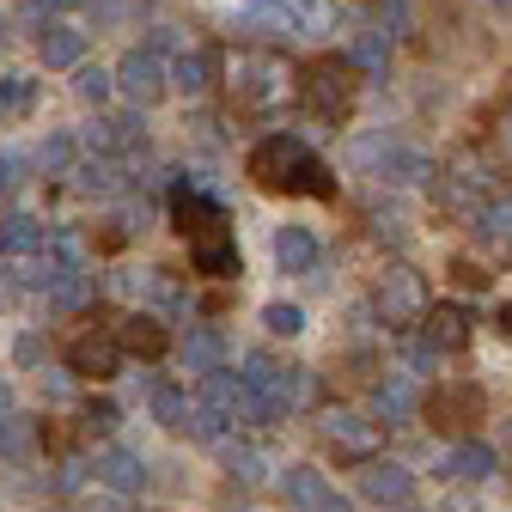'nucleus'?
I'll list each match as a JSON object with an SVG mask.
<instances>
[{"instance_id":"17","label":"nucleus","mask_w":512,"mask_h":512,"mask_svg":"<svg viewBox=\"0 0 512 512\" xmlns=\"http://www.w3.org/2000/svg\"><path fill=\"white\" fill-rule=\"evenodd\" d=\"M226 476L238 488H263L275 476V458L263 452V445H226Z\"/></svg>"},{"instance_id":"21","label":"nucleus","mask_w":512,"mask_h":512,"mask_svg":"<svg viewBox=\"0 0 512 512\" xmlns=\"http://www.w3.org/2000/svg\"><path fill=\"white\" fill-rule=\"evenodd\" d=\"M372 409H378V421H384V427L409 421V415H415V391H409V378H384L378 391H372Z\"/></svg>"},{"instance_id":"13","label":"nucleus","mask_w":512,"mask_h":512,"mask_svg":"<svg viewBox=\"0 0 512 512\" xmlns=\"http://www.w3.org/2000/svg\"><path fill=\"white\" fill-rule=\"evenodd\" d=\"M421 330H427V342H433L439 354H464V348H470V311H464V305H433V311L421 317Z\"/></svg>"},{"instance_id":"43","label":"nucleus","mask_w":512,"mask_h":512,"mask_svg":"<svg viewBox=\"0 0 512 512\" xmlns=\"http://www.w3.org/2000/svg\"><path fill=\"white\" fill-rule=\"evenodd\" d=\"M500 330H506V336H512V305H500Z\"/></svg>"},{"instance_id":"39","label":"nucleus","mask_w":512,"mask_h":512,"mask_svg":"<svg viewBox=\"0 0 512 512\" xmlns=\"http://www.w3.org/2000/svg\"><path fill=\"white\" fill-rule=\"evenodd\" d=\"M86 512H128V506H122V494H116V488H110V494H104V500H86Z\"/></svg>"},{"instance_id":"36","label":"nucleus","mask_w":512,"mask_h":512,"mask_svg":"<svg viewBox=\"0 0 512 512\" xmlns=\"http://www.w3.org/2000/svg\"><path fill=\"white\" fill-rule=\"evenodd\" d=\"M68 159H74V141H68V135H55V141L43 147V171H68Z\"/></svg>"},{"instance_id":"40","label":"nucleus","mask_w":512,"mask_h":512,"mask_svg":"<svg viewBox=\"0 0 512 512\" xmlns=\"http://www.w3.org/2000/svg\"><path fill=\"white\" fill-rule=\"evenodd\" d=\"M13 171H19V165H13L7 153H0V196H7V189H13Z\"/></svg>"},{"instance_id":"10","label":"nucleus","mask_w":512,"mask_h":512,"mask_svg":"<svg viewBox=\"0 0 512 512\" xmlns=\"http://www.w3.org/2000/svg\"><path fill=\"white\" fill-rule=\"evenodd\" d=\"M68 366L80 378H116L122 372V336H116V324L110 330H80L68 342Z\"/></svg>"},{"instance_id":"5","label":"nucleus","mask_w":512,"mask_h":512,"mask_svg":"<svg viewBox=\"0 0 512 512\" xmlns=\"http://www.w3.org/2000/svg\"><path fill=\"white\" fill-rule=\"evenodd\" d=\"M427 311H433L427 275H415V269H391V275L378 281V317H384V330H415Z\"/></svg>"},{"instance_id":"14","label":"nucleus","mask_w":512,"mask_h":512,"mask_svg":"<svg viewBox=\"0 0 512 512\" xmlns=\"http://www.w3.org/2000/svg\"><path fill=\"white\" fill-rule=\"evenodd\" d=\"M116 336H122V354H141V360H159L171 348V336H165V324L153 311H128L116 324Z\"/></svg>"},{"instance_id":"37","label":"nucleus","mask_w":512,"mask_h":512,"mask_svg":"<svg viewBox=\"0 0 512 512\" xmlns=\"http://www.w3.org/2000/svg\"><path fill=\"white\" fill-rule=\"evenodd\" d=\"M80 189H98L104 196V189H116V171L110 165H80Z\"/></svg>"},{"instance_id":"27","label":"nucleus","mask_w":512,"mask_h":512,"mask_svg":"<svg viewBox=\"0 0 512 512\" xmlns=\"http://www.w3.org/2000/svg\"><path fill=\"white\" fill-rule=\"evenodd\" d=\"M476 232H482V238H494V244H506V238H512V189H506V196H494V202H482Z\"/></svg>"},{"instance_id":"41","label":"nucleus","mask_w":512,"mask_h":512,"mask_svg":"<svg viewBox=\"0 0 512 512\" xmlns=\"http://www.w3.org/2000/svg\"><path fill=\"white\" fill-rule=\"evenodd\" d=\"M13 409H19V403H13V391L0 384V421H13Z\"/></svg>"},{"instance_id":"4","label":"nucleus","mask_w":512,"mask_h":512,"mask_svg":"<svg viewBox=\"0 0 512 512\" xmlns=\"http://www.w3.org/2000/svg\"><path fill=\"white\" fill-rule=\"evenodd\" d=\"M354 98H360V68H354V55H317L311 68L299 74V104H305L317 122H348V116H354Z\"/></svg>"},{"instance_id":"7","label":"nucleus","mask_w":512,"mask_h":512,"mask_svg":"<svg viewBox=\"0 0 512 512\" xmlns=\"http://www.w3.org/2000/svg\"><path fill=\"white\" fill-rule=\"evenodd\" d=\"M324 439L336 445V458H348V464H372L378 458V445H384V433H378V421L372 415H360V409H324Z\"/></svg>"},{"instance_id":"1","label":"nucleus","mask_w":512,"mask_h":512,"mask_svg":"<svg viewBox=\"0 0 512 512\" xmlns=\"http://www.w3.org/2000/svg\"><path fill=\"white\" fill-rule=\"evenodd\" d=\"M220 86H226L232 116H275L287 98H299V68L281 49L244 43V49L220 55Z\"/></svg>"},{"instance_id":"42","label":"nucleus","mask_w":512,"mask_h":512,"mask_svg":"<svg viewBox=\"0 0 512 512\" xmlns=\"http://www.w3.org/2000/svg\"><path fill=\"white\" fill-rule=\"evenodd\" d=\"M317 512H354V506H348L342 494H330V506H317Z\"/></svg>"},{"instance_id":"33","label":"nucleus","mask_w":512,"mask_h":512,"mask_svg":"<svg viewBox=\"0 0 512 512\" xmlns=\"http://www.w3.org/2000/svg\"><path fill=\"white\" fill-rule=\"evenodd\" d=\"M110 86H116V74H104V68H80V74H74V92H80V98H92V104H98V98H110Z\"/></svg>"},{"instance_id":"20","label":"nucleus","mask_w":512,"mask_h":512,"mask_svg":"<svg viewBox=\"0 0 512 512\" xmlns=\"http://www.w3.org/2000/svg\"><path fill=\"white\" fill-rule=\"evenodd\" d=\"M43 244H49V232L31 214H7V220H0V263H7V256H25V250H43Z\"/></svg>"},{"instance_id":"38","label":"nucleus","mask_w":512,"mask_h":512,"mask_svg":"<svg viewBox=\"0 0 512 512\" xmlns=\"http://www.w3.org/2000/svg\"><path fill=\"white\" fill-rule=\"evenodd\" d=\"M13 354H19V366H37V354H43V342H37V336H19V342H13Z\"/></svg>"},{"instance_id":"25","label":"nucleus","mask_w":512,"mask_h":512,"mask_svg":"<svg viewBox=\"0 0 512 512\" xmlns=\"http://www.w3.org/2000/svg\"><path fill=\"white\" fill-rule=\"evenodd\" d=\"M171 86L189 92V98H202V92L214 86V61H208V55H183L177 68H171Z\"/></svg>"},{"instance_id":"31","label":"nucleus","mask_w":512,"mask_h":512,"mask_svg":"<svg viewBox=\"0 0 512 512\" xmlns=\"http://www.w3.org/2000/svg\"><path fill=\"white\" fill-rule=\"evenodd\" d=\"M384 55H391V43H384V31H366L354 43V68H384Z\"/></svg>"},{"instance_id":"2","label":"nucleus","mask_w":512,"mask_h":512,"mask_svg":"<svg viewBox=\"0 0 512 512\" xmlns=\"http://www.w3.org/2000/svg\"><path fill=\"white\" fill-rule=\"evenodd\" d=\"M171 220L177 232L189 238V269L208 275V281H232L238 275V232H232V214L196 183H177L171 189Z\"/></svg>"},{"instance_id":"29","label":"nucleus","mask_w":512,"mask_h":512,"mask_svg":"<svg viewBox=\"0 0 512 512\" xmlns=\"http://www.w3.org/2000/svg\"><path fill=\"white\" fill-rule=\"evenodd\" d=\"M31 445H37V421H0V458H25L31 452Z\"/></svg>"},{"instance_id":"8","label":"nucleus","mask_w":512,"mask_h":512,"mask_svg":"<svg viewBox=\"0 0 512 512\" xmlns=\"http://www.w3.org/2000/svg\"><path fill=\"white\" fill-rule=\"evenodd\" d=\"M433 183H439V202L452 208V214H482V202H488V165L476 171V153H470V147L445 165Z\"/></svg>"},{"instance_id":"3","label":"nucleus","mask_w":512,"mask_h":512,"mask_svg":"<svg viewBox=\"0 0 512 512\" xmlns=\"http://www.w3.org/2000/svg\"><path fill=\"white\" fill-rule=\"evenodd\" d=\"M244 171H250L256 189H269V196H317V202L336 196V171L317 159L299 135H263L250 147Z\"/></svg>"},{"instance_id":"23","label":"nucleus","mask_w":512,"mask_h":512,"mask_svg":"<svg viewBox=\"0 0 512 512\" xmlns=\"http://www.w3.org/2000/svg\"><path fill=\"white\" fill-rule=\"evenodd\" d=\"M49 299H55L61 311H80V305H92V299H98V281H92L86 269H68V275L49 287Z\"/></svg>"},{"instance_id":"19","label":"nucleus","mask_w":512,"mask_h":512,"mask_svg":"<svg viewBox=\"0 0 512 512\" xmlns=\"http://www.w3.org/2000/svg\"><path fill=\"white\" fill-rule=\"evenodd\" d=\"M445 476H458V482H488L494 476V452L482 439H464L452 445V458H445Z\"/></svg>"},{"instance_id":"15","label":"nucleus","mask_w":512,"mask_h":512,"mask_svg":"<svg viewBox=\"0 0 512 512\" xmlns=\"http://www.w3.org/2000/svg\"><path fill=\"white\" fill-rule=\"evenodd\" d=\"M317 256L324 250H317V238L305 226H281L275 232V269L281 275H317Z\"/></svg>"},{"instance_id":"18","label":"nucleus","mask_w":512,"mask_h":512,"mask_svg":"<svg viewBox=\"0 0 512 512\" xmlns=\"http://www.w3.org/2000/svg\"><path fill=\"white\" fill-rule=\"evenodd\" d=\"M183 366H189V372H214V366H226V336L208 330V324H196V330L183 336Z\"/></svg>"},{"instance_id":"11","label":"nucleus","mask_w":512,"mask_h":512,"mask_svg":"<svg viewBox=\"0 0 512 512\" xmlns=\"http://www.w3.org/2000/svg\"><path fill=\"white\" fill-rule=\"evenodd\" d=\"M360 494H366L372 506H409V500H415V476H409L403 464L372 458V464H360Z\"/></svg>"},{"instance_id":"6","label":"nucleus","mask_w":512,"mask_h":512,"mask_svg":"<svg viewBox=\"0 0 512 512\" xmlns=\"http://www.w3.org/2000/svg\"><path fill=\"white\" fill-rule=\"evenodd\" d=\"M421 415H427L439 433H470V427L482 421V384H470V378L433 384V391L421 397Z\"/></svg>"},{"instance_id":"9","label":"nucleus","mask_w":512,"mask_h":512,"mask_svg":"<svg viewBox=\"0 0 512 512\" xmlns=\"http://www.w3.org/2000/svg\"><path fill=\"white\" fill-rule=\"evenodd\" d=\"M165 86H171V74L159 68V55H153V49H128V55H122V68H116V92H122L128 104H141V110H147V104H159V98H165Z\"/></svg>"},{"instance_id":"22","label":"nucleus","mask_w":512,"mask_h":512,"mask_svg":"<svg viewBox=\"0 0 512 512\" xmlns=\"http://www.w3.org/2000/svg\"><path fill=\"white\" fill-rule=\"evenodd\" d=\"M37 49H43V61H49V68H80V49H86V37H80V31H68V25H49V37H43Z\"/></svg>"},{"instance_id":"32","label":"nucleus","mask_w":512,"mask_h":512,"mask_svg":"<svg viewBox=\"0 0 512 512\" xmlns=\"http://www.w3.org/2000/svg\"><path fill=\"white\" fill-rule=\"evenodd\" d=\"M263 324H269L275 336H299V330H305V311H299V305H269Z\"/></svg>"},{"instance_id":"34","label":"nucleus","mask_w":512,"mask_h":512,"mask_svg":"<svg viewBox=\"0 0 512 512\" xmlns=\"http://www.w3.org/2000/svg\"><path fill=\"white\" fill-rule=\"evenodd\" d=\"M80 433H98V439H104V433H116V403H104V397H98V403H86Z\"/></svg>"},{"instance_id":"30","label":"nucleus","mask_w":512,"mask_h":512,"mask_svg":"<svg viewBox=\"0 0 512 512\" xmlns=\"http://www.w3.org/2000/svg\"><path fill=\"white\" fill-rule=\"evenodd\" d=\"M287 13L299 31H324L330 25V0H287Z\"/></svg>"},{"instance_id":"35","label":"nucleus","mask_w":512,"mask_h":512,"mask_svg":"<svg viewBox=\"0 0 512 512\" xmlns=\"http://www.w3.org/2000/svg\"><path fill=\"white\" fill-rule=\"evenodd\" d=\"M25 104H31V80H19V74L0 80V110H25Z\"/></svg>"},{"instance_id":"16","label":"nucleus","mask_w":512,"mask_h":512,"mask_svg":"<svg viewBox=\"0 0 512 512\" xmlns=\"http://www.w3.org/2000/svg\"><path fill=\"white\" fill-rule=\"evenodd\" d=\"M281 488H287V506H293V512H317V506H330V494H336L330 476H324V470H311V464H293Z\"/></svg>"},{"instance_id":"12","label":"nucleus","mask_w":512,"mask_h":512,"mask_svg":"<svg viewBox=\"0 0 512 512\" xmlns=\"http://www.w3.org/2000/svg\"><path fill=\"white\" fill-rule=\"evenodd\" d=\"M92 470H98V482L116 488V494H141V488H147V464L128 452V445H104Z\"/></svg>"},{"instance_id":"44","label":"nucleus","mask_w":512,"mask_h":512,"mask_svg":"<svg viewBox=\"0 0 512 512\" xmlns=\"http://www.w3.org/2000/svg\"><path fill=\"white\" fill-rule=\"evenodd\" d=\"M500 7H512V0H500Z\"/></svg>"},{"instance_id":"28","label":"nucleus","mask_w":512,"mask_h":512,"mask_svg":"<svg viewBox=\"0 0 512 512\" xmlns=\"http://www.w3.org/2000/svg\"><path fill=\"white\" fill-rule=\"evenodd\" d=\"M226 421H232L226 409H214V403H196L183 427H189V439H208V445H220V439H226Z\"/></svg>"},{"instance_id":"24","label":"nucleus","mask_w":512,"mask_h":512,"mask_svg":"<svg viewBox=\"0 0 512 512\" xmlns=\"http://www.w3.org/2000/svg\"><path fill=\"white\" fill-rule=\"evenodd\" d=\"M153 421H159V427H183V421H189V397H183V384H171V378H159V384H153Z\"/></svg>"},{"instance_id":"26","label":"nucleus","mask_w":512,"mask_h":512,"mask_svg":"<svg viewBox=\"0 0 512 512\" xmlns=\"http://www.w3.org/2000/svg\"><path fill=\"white\" fill-rule=\"evenodd\" d=\"M488 159H494L500 171H512V98L488 116Z\"/></svg>"}]
</instances>
